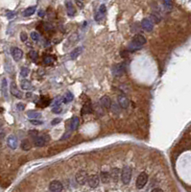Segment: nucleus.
Masks as SVG:
<instances>
[{
  "label": "nucleus",
  "mask_w": 191,
  "mask_h": 192,
  "mask_svg": "<svg viewBox=\"0 0 191 192\" xmlns=\"http://www.w3.org/2000/svg\"><path fill=\"white\" fill-rule=\"evenodd\" d=\"M0 127H1V124H0Z\"/></svg>",
  "instance_id": "49530a36"
},
{
  "label": "nucleus",
  "mask_w": 191,
  "mask_h": 192,
  "mask_svg": "<svg viewBox=\"0 0 191 192\" xmlns=\"http://www.w3.org/2000/svg\"><path fill=\"white\" fill-rule=\"evenodd\" d=\"M66 11H67V14L69 17H73L76 13V10L73 6V3H72L70 0H66Z\"/></svg>",
  "instance_id": "4468645a"
},
{
  "label": "nucleus",
  "mask_w": 191,
  "mask_h": 192,
  "mask_svg": "<svg viewBox=\"0 0 191 192\" xmlns=\"http://www.w3.org/2000/svg\"><path fill=\"white\" fill-rule=\"evenodd\" d=\"M87 183H89V186L91 188H96L99 186V183H100V177H99L98 175H96V174L89 176Z\"/></svg>",
  "instance_id": "39448f33"
},
{
  "label": "nucleus",
  "mask_w": 191,
  "mask_h": 192,
  "mask_svg": "<svg viewBox=\"0 0 191 192\" xmlns=\"http://www.w3.org/2000/svg\"><path fill=\"white\" fill-rule=\"evenodd\" d=\"M74 99V95H73V93H71V92H66V94L64 95V97L63 98V102L64 103V104H67V103H69V102H71L72 100Z\"/></svg>",
  "instance_id": "393cba45"
},
{
  "label": "nucleus",
  "mask_w": 191,
  "mask_h": 192,
  "mask_svg": "<svg viewBox=\"0 0 191 192\" xmlns=\"http://www.w3.org/2000/svg\"><path fill=\"white\" fill-rule=\"evenodd\" d=\"M1 92H2L3 97H4L5 99H8V83H7V80L5 78L2 79Z\"/></svg>",
  "instance_id": "dca6fc26"
},
{
  "label": "nucleus",
  "mask_w": 191,
  "mask_h": 192,
  "mask_svg": "<svg viewBox=\"0 0 191 192\" xmlns=\"http://www.w3.org/2000/svg\"><path fill=\"white\" fill-rule=\"evenodd\" d=\"M110 174H109V172L107 171H102L101 175H100V179L104 183H107L110 182Z\"/></svg>",
  "instance_id": "b1692460"
},
{
  "label": "nucleus",
  "mask_w": 191,
  "mask_h": 192,
  "mask_svg": "<svg viewBox=\"0 0 191 192\" xmlns=\"http://www.w3.org/2000/svg\"><path fill=\"white\" fill-rule=\"evenodd\" d=\"M145 43H146V38H145V37H143L142 35H140V34L135 35L131 41V43L129 45V49L130 50L139 49L141 48V46L144 45Z\"/></svg>",
  "instance_id": "f257e3e1"
},
{
  "label": "nucleus",
  "mask_w": 191,
  "mask_h": 192,
  "mask_svg": "<svg viewBox=\"0 0 191 192\" xmlns=\"http://www.w3.org/2000/svg\"><path fill=\"white\" fill-rule=\"evenodd\" d=\"M21 148L25 150V151H28V150L31 149V143L28 139H24L21 142Z\"/></svg>",
  "instance_id": "bb28decb"
},
{
  "label": "nucleus",
  "mask_w": 191,
  "mask_h": 192,
  "mask_svg": "<svg viewBox=\"0 0 191 192\" xmlns=\"http://www.w3.org/2000/svg\"><path fill=\"white\" fill-rule=\"evenodd\" d=\"M29 134H30V136H31L33 138H35L36 136H39V133H37V130H31V131H29Z\"/></svg>",
  "instance_id": "e433bc0d"
},
{
  "label": "nucleus",
  "mask_w": 191,
  "mask_h": 192,
  "mask_svg": "<svg viewBox=\"0 0 191 192\" xmlns=\"http://www.w3.org/2000/svg\"><path fill=\"white\" fill-rule=\"evenodd\" d=\"M20 40L21 41H26L27 40V34H26L25 32H21L20 33Z\"/></svg>",
  "instance_id": "4c0bfd02"
},
{
  "label": "nucleus",
  "mask_w": 191,
  "mask_h": 192,
  "mask_svg": "<svg viewBox=\"0 0 191 192\" xmlns=\"http://www.w3.org/2000/svg\"><path fill=\"white\" fill-rule=\"evenodd\" d=\"M79 123H80L79 117H78V116H74L73 118L71 119V123H70V130H71V131H75V130H77L78 126H79Z\"/></svg>",
  "instance_id": "4be33fe9"
},
{
  "label": "nucleus",
  "mask_w": 191,
  "mask_h": 192,
  "mask_svg": "<svg viewBox=\"0 0 191 192\" xmlns=\"http://www.w3.org/2000/svg\"><path fill=\"white\" fill-rule=\"evenodd\" d=\"M125 72V64H117L113 66L112 68V73L113 75L119 76L122 75Z\"/></svg>",
  "instance_id": "9d476101"
},
{
  "label": "nucleus",
  "mask_w": 191,
  "mask_h": 192,
  "mask_svg": "<svg viewBox=\"0 0 191 192\" xmlns=\"http://www.w3.org/2000/svg\"><path fill=\"white\" fill-rule=\"evenodd\" d=\"M43 63L46 64H51L54 63V58L50 55H45L43 57Z\"/></svg>",
  "instance_id": "cd10ccee"
},
{
  "label": "nucleus",
  "mask_w": 191,
  "mask_h": 192,
  "mask_svg": "<svg viewBox=\"0 0 191 192\" xmlns=\"http://www.w3.org/2000/svg\"><path fill=\"white\" fill-rule=\"evenodd\" d=\"M105 14H106V6L104 4H102V5L99 7V10L95 14V20L97 22H100L103 18L105 17Z\"/></svg>",
  "instance_id": "1a4fd4ad"
},
{
  "label": "nucleus",
  "mask_w": 191,
  "mask_h": 192,
  "mask_svg": "<svg viewBox=\"0 0 191 192\" xmlns=\"http://www.w3.org/2000/svg\"><path fill=\"white\" fill-rule=\"evenodd\" d=\"M29 72H30V70H29V69H28L27 67H21V70H20V75H21L22 77H24V78H26V77L28 76Z\"/></svg>",
  "instance_id": "c756f323"
},
{
  "label": "nucleus",
  "mask_w": 191,
  "mask_h": 192,
  "mask_svg": "<svg viewBox=\"0 0 191 192\" xmlns=\"http://www.w3.org/2000/svg\"><path fill=\"white\" fill-rule=\"evenodd\" d=\"M117 101H118V104H119L122 109H127V108L129 107V104H130L129 99L126 97L124 94H119V95H118Z\"/></svg>",
  "instance_id": "6e6552de"
},
{
  "label": "nucleus",
  "mask_w": 191,
  "mask_h": 192,
  "mask_svg": "<svg viewBox=\"0 0 191 192\" xmlns=\"http://www.w3.org/2000/svg\"><path fill=\"white\" fill-rule=\"evenodd\" d=\"M29 55H30V58L32 59V61H36L37 59V57H39V55H37V52L35 51V50H32V51L29 53Z\"/></svg>",
  "instance_id": "7c9ffc66"
},
{
  "label": "nucleus",
  "mask_w": 191,
  "mask_h": 192,
  "mask_svg": "<svg viewBox=\"0 0 191 192\" xmlns=\"http://www.w3.org/2000/svg\"><path fill=\"white\" fill-rule=\"evenodd\" d=\"M61 111H62V109H61V106H53L52 113H60Z\"/></svg>",
  "instance_id": "f704fd0d"
},
{
  "label": "nucleus",
  "mask_w": 191,
  "mask_h": 192,
  "mask_svg": "<svg viewBox=\"0 0 191 192\" xmlns=\"http://www.w3.org/2000/svg\"><path fill=\"white\" fill-rule=\"evenodd\" d=\"M147 182H148V175H147V173L141 172L140 174L138 175V177H137V179H136V186L137 188L141 189V188H143L145 186V184L147 183Z\"/></svg>",
  "instance_id": "20e7f679"
},
{
  "label": "nucleus",
  "mask_w": 191,
  "mask_h": 192,
  "mask_svg": "<svg viewBox=\"0 0 191 192\" xmlns=\"http://www.w3.org/2000/svg\"><path fill=\"white\" fill-rule=\"evenodd\" d=\"M36 8H37L36 6H32V7L27 8V9L23 12V15L24 17H30V15H32L33 14H35Z\"/></svg>",
  "instance_id": "a878e982"
},
{
  "label": "nucleus",
  "mask_w": 191,
  "mask_h": 192,
  "mask_svg": "<svg viewBox=\"0 0 191 192\" xmlns=\"http://www.w3.org/2000/svg\"><path fill=\"white\" fill-rule=\"evenodd\" d=\"M76 3H77V5L79 6V8H83V2L82 0H76Z\"/></svg>",
  "instance_id": "79ce46f5"
},
{
  "label": "nucleus",
  "mask_w": 191,
  "mask_h": 192,
  "mask_svg": "<svg viewBox=\"0 0 191 192\" xmlns=\"http://www.w3.org/2000/svg\"><path fill=\"white\" fill-rule=\"evenodd\" d=\"M132 178V169L129 166H125L121 172V180L124 184H129Z\"/></svg>",
  "instance_id": "f03ea898"
},
{
  "label": "nucleus",
  "mask_w": 191,
  "mask_h": 192,
  "mask_svg": "<svg viewBox=\"0 0 191 192\" xmlns=\"http://www.w3.org/2000/svg\"><path fill=\"white\" fill-rule=\"evenodd\" d=\"M152 191H154V192H158V191H159V192H162L163 190L160 189V188H154V189H153Z\"/></svg>",
  "instance_id": "c03bdc74"
},
{
  "label": "nucleus",
  "mask_w": 191,
  "mask_h": 192,
  "mask_svg": "<svg viewBox=\"0 0 191 192\" xmlns=\"http://www.w3.org/2000/svg\"><path fill=\"white\" fill-rule=\"evenodd\" d=\"M110 108H112V110L113 111V113H120V105L119 104H116V103H113L112 106H110Z\"/></svg>",
  "instance_id": "c85d7f7f"
},
{
  "label": "nucleus",
  "mask_w": 191,
  "mask_h": 192,
  "mask_svg": "<svg viewBox=\"0 0 191 192\" xmlns=\"http://www.w3.org/2000/svg\"><path fill=\"white\" fill-rule=\"evenodd\" d=\"M164 2H165V4L167 6H169L171 4V0H164Z\"/></svg>",
  "instance_id": "a18cd8bd"
},
{
  "label": "nucleus",
  "mask_w": 191,
  "mask_h": 192,
  "mask_svg": "<svg viewBox=\"0 0 191 192\" xmlns=\"http://www.w3.org/2000/svg\"><path fill=\"white\" fill-rule=\"evenodd\" d=\"M100 104L103 108H105V109H110V106H112V100H110L109 96L105 95L100 99Z\"/></svg>",
  "instance_id": "ddd939ff"
},
{
  "label": "nucleus",
  "mask_w": 191,
  "mask_h": 192,
  "mask_svg": "<svg viewBox=\"0 0 191 192\" xmlns=\"http://www.w3.org/2000/svg\"><path fill=\"white\" fill-rule=\"evenodd\" d=\"M17 109L18 110H23L25 109V105H24V104H22V103H18L17 105Z\"/></svg>",
  "instance_id": "58836bf2"
},
{
  "label": "nucleus",
  "mask_w": 191,
  "mask_h": 192,
  "mask_svg": "<svg viewBox=\"0 0 191 192\" xmlns=\"http://www.w3.org/2000/svg\"><path fill=\"white\" fill-rule=\"evenodd\" d=\"M20 86H21V88L22 90H32V84L30 81L28 80H21V83H20Z\"/></svg>",
  "instance_id": "412c9836"
},
{
  "label": "nucleus",
  "mask_w": 191,
  "mask_h": 192,
  "mask_svg": "<svg viewBox=\"0 0 191 192\" xmlns=\"http://www.w3.org/2000/svg\"><path fill=\"white\" fill-rule=\"evenodd\" d=\"M61 121H62V120H61V118H56V119H54V120H52L51 124H52L53 126H54V125H57V124H58V123H60Z\"/></svg>",
  "instance_id": "ea45409f"
},
{
  "label": "nucleus",
  "mask_w": 191,
  "mask_h": 192,
  "mask_svg": "<svg viewBox=\"0 0 191 192\" xmlns=\"http://www.w3.org/2000/svg\"><path fill=\"white\" fill-rule=\"evenodd\" d=\"M92 111H93V108H92V106H91V103L90 102H87L83 107L82 114H89V113H92Z\"/></svg>",
  "instance_id": "aec40b11"
},
{
  "label": "nucleus",
  "mask_w": 191,
  "mask_h": 192,
  "mask_svg": "<svg viewBox=\"0 0 191 192\" xmlns=\"http://www.w3.org/2000/svg\"><path fill=\"white\" fill-rule=\"evenodd\" d=\"M141 26H142V28L145 31H147V32H152L153 28H154V24H153V22L148 18H144L143 20L141 21Z\"/></svg>",
  "instance_id": "9b49d317"
},
{
  "label": "nucleus",
  "mask_w": 191,
  "mask_h": 192,
  "mask_svg": "<svg viewBox=\"0 0 191 192\" xmlns=\"http://www.w3.org/2000/svg\"><path fill=\"white\" fill-rule=\"evenodd\" d=\"M45 141L46 139L44 138V136H36L34 138V144H35L36 147H43V146L45 144Z\"/></svg>",
  "instance_id": "a211bd4d"
},
{
  "label": "nucleus",
  "mask_w": 191,
  "mask_h": 192,
  "mask_svg": "<svg viewBox=\"0 0 191 192\" xmlns=\"http://www.w3.org/2000/svg\"><path fill=\"white\" fill-rule=\"evenodd\" d=\"M119 175H120V170L118 168H113L110 171V178H112L114 183H117L119 180Z\"/></svg>",
  "instance_id": "6ab92c4d"
},
{
  "label": "nucleus",
  "mask_w": 191,
  "mask_h": 192,
  "mask_svg": "<svg viewBox=\"0 0 191 192\" xmlns=\"http://www.w3.org/2000/svg\"><path fill=\"white\" fill-rule=\"evenodd\" d=\"M63 183L59 182V180H52V182L49 183V190L53 191V192H60L63 190Z\"/></svg>",
  "instance_id": "423d86ee"
},
{
  "label": "nucleus",
  "mask_w": 191,
  "mask_h": 192,
  "mask_svg": "<svg viewBox=\"0 0 191 192\" xmlns=\"http://www.w3.org/2000/svg\"><path fill=\"white\" fill-rule=\"evenodd\" d=\"M16 13L14 12H11V11H9V12H7L6 13V17H7V18L8 19H13L14 17H16Z\"/></svg>",
  "instance_id": "473e14b6"
},
{
  "label": "nucleus",
  "mask_w": 191,
  "mask_h": 192,
  "mask_svg": "<svg viewBox=\"0 0 191 192\" xmlns=\"http://www.w3.org/2000/svg\"><path fill=\"white\" fill-rule=\"evenodd\" d=\"M37 14H39V17H44V14H45V13H44V11L40 10V11H39V13H37Z\"/></svg>",
  "instance_id": "a19ab883"
},
{
  "label": "nucleus",
  "mask_w": 191,
  "mask_h": 192,
  "mask_svg": "<svg viewBox=\"0 0 191 192\" xmlns=\"http://www.w3.org/2000/svg\"><path fill=\"white\" fill-rule=\"evenodd\" d=\"M83 50H84L83 46H79V47H76V48L73 50V51L70 53V59H71V60L77 59V58L82 54Z\"/></svg>",
  "instance_id": "f3484780"
},
{
  "label": "nucleus",
  "mask_w": 191,
  "mask_h": 192,
  "mask_svg": "<svg viewBox=\"0 0 191 192\" xmlns=\"http://www.w3.org/2000/svg\"><path fill=\"white\" fill-rule=\"evenodd\" d=\"M12 56H13L14 61H18L22 59V57H23V52H22V50L19 48L14 47V48H12Z\"/></svg>",
  "instance_id": "f8f14e48"
},
{
  "label": "nucleus",
  "mask_w": 191,
  "mask_h": 192,
  "mask_svg": "<svg viewBox=\"0 0 191 192\" xmlns=\"http://www.w3.org/2000/svg\"><path fill=\"white\" fill-rule=\"evenodd\" d=\"M7 144L11 148V149H17V145H18V141H17V136H14V134H11V136H8L7 138Z\"/></svg>",
  "instance_id": "0eeeda50"
},
{
  "label": "nucleus",
  "mask_w": 191,
  "mask_h": 192,
  "mask_svg": "<svg viewBox=\"0 0 191 192\" xmlns=\"http://www.w3.org/2000/svg\"><path fill=\"white\" fill-rule=\"evenodd\" d=\"M69 136H70V132H69V133H67L64 136H63V137H62V140H64V139H66V138L69 137Z\"/></svg>",
  "instance_id": "37998d69"
},
{
  "label": "nucleus",
  "mask_w": 191,
  "mask_h": 192,
  "mask_svg": "<svg viewBox=\"0 0 191 192\" xmlns=\"http://www.w3.org/2000/svg\"><path fill=\"white\" fill-rule=\"evenodd\" d=\"M76 182H77L80 186H84L86 184V183H87V180H89V175L85 170H80L79 172H77V174L75 176Z\"/></svg>",
  "instance_id": "7ed1b4c3"
},
{
  "label": "nucleus",
  "mask_w": 191,
  "mask_h": 192,
  "mask_svg": "<svg viewBox=\"0 0 191 192\" xmlns=\"http://www.w3.org/2000/svg\"><path fill=\"white\" fill-rule=\"evenodd\" d=\"M10 90H11V93H12L14 96H16L17 98H22V93L20 92V90H17V84L14 82H12V84H11Z\"/></svg>",
  "instance_id": "2eb2a0df"
},
{
  "label": "nucleus",
  "mask_w": 191,
  "mask_h": 192,
  "mask_svg": "<svg viewBox=\"0 0 191 192\" xmlns=\"http://www.w3.org/2000/svg\"><path fill=\"white\" fill-rule=\"evenodd\" d=\"M31 38L33 40H35V41H37L40 40V35L37 32H32L31 33Z\"/></svg>",
  "instance_id": "2f4dec72"
},
{
  "label": "nucleus",
  "mask_w": 191,
  "mask_h": 192,
  "mask_svg": "<svg viewBox=\"0 0 191 192\" xmlns=\"http://www.w3.org/2000/svg\"><path fill=\"white\" fill-rule=\"evenodd\" d=\"M30 122H31L33 125H43V121L37 120V119H30Z\"/></svg>",
  "instance_id": "c9c22d12"
},
{
  "label": "nucleus",
  "mask_w": 191,
  "mask_h": 192,
  "mask_svg": "<svg viewBox=\"0 0 191 192\" xmlns=\"http://www.w3.org/2000/svg\"><path fill=\"white\" fill-rule=\"evenodd\" d=\"M27 116L30 119H37L41 117V113L39 111H35V110H29L27 113Z\"/></svg>",
  "instance_id": "5701e85b"
},
{
  "label": "nucleus",
  "mask_w": 191,
  "mask_h": 192,
  "mask_svg": "<svg viewBox=\"0 0 191 192\" xmlns=\"http://www.w3.org/2000/svg\"><path fill=\"white\" fill-rule=\"evenodd\" d=\"M62 102H63V98L61 97V96H58V97H56L54 100V106H60Z\"/></svg>",
  "instance_id": "72a5a7b5"
}]
</instances>
